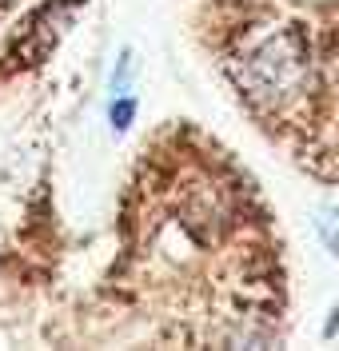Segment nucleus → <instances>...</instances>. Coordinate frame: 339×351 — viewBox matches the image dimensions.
Segmentation results:
<instances>
[{
	"label": "nucleus",
	"mask_w": 339,
	"mask_h": 351,
	"mask_svg": "<svg viewBox=\"0 0 339 351\" xmlns=\"http://www.w3.org/2000/svg\"><path fill=\"white\" fill-rule=\"evenodd\" d=\"M307 76V44L299 32H275L260 40L236 68V80L255 104H284L292 100Z\"/></svg>",
	"instance_id": "1"
},
{
	"label": "nucleus",
	"mask_w": 339,
	"mask_h": 351,
	"mask_svg": "<svg viewBox=\"0 0 339 351\" xmlns=\"http://www.w3.org/2000/svg\"><path fill=\"white\" fill-rule=\"evenodd\" d=\"M132 68H136L132 48H124V52H120V64H116V72H112V92H116V96H124V92H128V76H132Z\"/></svg>",
	"instance_id": "2"
},
{
	"label": "nucleus",
	"mask_w": 339,
	"mask_h": 351,
	"mask_svg": "<svg viewBox=\"0 0 339 351\" xmlns=\"http://www.w3.org/2000/svg\"><path fill=\"white\" fill-rule=\"evenodd\" d=\"M319 236H323V243L339 256V216L336 212H319Z\"/></svg>",
	"instance_id": "3"
},
{
	"label": "nucleus",
	"mask_w": 339,
	"mask_h": 351,
	"mask_svg": "<svg viewBox=\"0 0 339 351\" xmlns=\"http://www.w3.org/2000/svg\"><path fill=\"white\" fill-rule=\"evenodd\" d=\"M108 116H112V128H116V132H124L128 124H132L136 104L128 100V96H120V100H112V112H108Z\"/></svg>",
	"instance_id": "4"
}]
</instances>
